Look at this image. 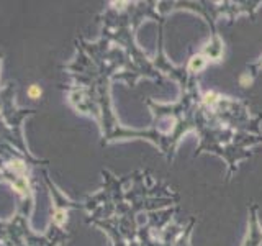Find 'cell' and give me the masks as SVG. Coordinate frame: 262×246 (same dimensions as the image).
<instances>
[{
    "label": "cell",
    "instance_id": "cell-1",
    "mask_svg": "<svg viewBox=\"0 0 262 246\" xmlns=\"http://www.w3.org/2000/svg\"><path fill=\"white\" fill-rule=\"evenodd\" d=\"M28 95H30L31 98H39V95H41V89H39L38 86L33 84V86L30 87V90H28Z\"/></svg>",
    "mask_w": 262,
    "mask_h": 246
}]
</instances>
